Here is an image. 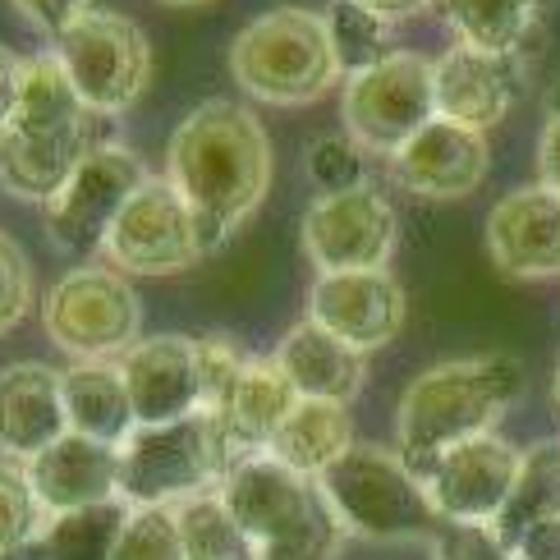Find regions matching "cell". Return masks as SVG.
<instances>
[{
  "label": "cell",
  "mask_w": 560,
  "mask_h": 560,
  "mask_svg": "<svg viewBox=\"0 0 560 560\" xmlns=\"http://www.w3.org/2000/svg\"><path fill=\"white\" fill-rule=\"evenodd\" d=\"M23 469H28V482L42 497L46 515H69V510L106 505L120 497V451L79 432H65L56 446H46Z\"/></svg>",
  "instance_id": "21"
},
{
  "label": "cell",
  "mask_w": 560,
  "mask_h": 560,
  "mask_svg": "<svg viewBox=\"0 0 560 560\" xmlns=\"http://www.w3.org/2000/svg\"><path fill=\"white\" fill-rule=\"evenodd\" d=\"M97 143V115L65 129H5L0 133V189L23 202H51Z\"/></svg>",
  "instance_id": "19"
},
{
  "label": "cell",
  "mask_w": 560,
  "mask_h": 560,
  "mask_svg": "<svg viewBox=\"0 0 560 560\" xmlns=\"http://www.w3.org/2000/svg\"><path fill=\"white\" fill-rule=\"evenodd\" d=\"M198 363H202V413H221L244 377V349L230 345L225 336H198Z\"/></svg>",
  "instance_id": "34"
},
{
  "label": "cell",
  "mask_w": 560,
  "mask_h": 560,
  "mask_svg": "<svg viewBox=\"0 0 560 560\" xmlns=\"http://www.w3.org/2000/svg\"><path fill=\"white\" fill-rule=\"evenodd\" d=\"M56 60L74 79L79 97L97 115L129 110L152 83V46L133 19L115 10H88L56 37Z\"/></svg>",
  "instance_id": "7"
},
{
  "label": "cell",
  "mask_w": 560,
  "mask_h": 560,
  "mask_svg": "<svg viewBox=\"0 0 560 560\" xmlns=\"http://www.w3.org/2000/svg\"><path fill=\"white\" fill-rule=\"evenodd\" d=\"M230 74L258 102L303 106L317 102L322 92H331V83L340 79V60L322 14L280 5L235 33V42H230Z\"/></svg>",
  "instance_id": "5"
},
{
  "label": "cell",
  "mask_w": 560,
  "mask_h": 560,
  "mask_svg": "<svg viewBox=\"0 0 560 560\" xmlns=\"http://www.w3.org/2000/svg\"><path fill=\"white\" fill-rule=\"evenodd\" d=\"M363 10H372V14H382L386 23H400V19H413V14H423L432 0H359Z\"/></svg>",
  "instance_id": "42"
},
{
  "label": "cell",
  "mask_w": 560,
  "mask_h": 560,
  "mask_svg": "<svg viewBox=\"0 0 560 560\" xmlns=\"http://www.w3.org/2000/svg\"><path fill=\"white\" fill-rule=\"evenodd\" d=\"M538 184L560 194V115H547V129L538 138Z\"/></svg>",
  "instance_id": "41"
},
{
  "label": "cell",
  "mask_w": 560,
  "mask_h": 560,
  "mask_svg": "<svg viewBox=\"0 0 560 560\" xmlns=\"http://www.w3.org/2000/svg\"><path fill=\"white\" fill-rule=\"evenodd\" d=\"M528 372L515 354H474L446 359L405 386L395 409V451L423 478L436 455L459 441L497 432V423L520 405Z\"/></svg>",
  "instance_id": "2"
},
{
  "label": "cell",
  "mask_w": 560,
  "mask_h": 560,
  "mask_svg": "<svg viewBox=\"0 0 560 560\" xmlns=\"http://www.w3.org/2000/svg\"><path fill=\"white\" fill-rule=\"evenodd\" d=\"M547 115H560V79L547 88Z\"/></svg>",
  "instance_id": "43"
},
{
  "label": "cell",
  "mask_w": 560,
  "mask_h": 560,
  "mask_svg": "<svg viewBox=\"0 0 560 560\" xmlns=\"http://www.w3.org/2000/svg\"><path fill=\"white\" fill-rule=\"evenodd\" d=\"M432 547L436 560H520L515 547L497 538V528H441Z\"/></svg>",
  "instance_id": "37"
},
{
  "label": "cell",
  "mask_w": 560,
  "mask_h": 560,
  "mask_svg": "<svg viewBox=\"0 0 560 560\" xmlns=\"http://www.w3.org/2000/svg\"><path fill=\"white\" fill-rule=\"evenodd\" d=\"M33 308V267L23 258V248L0 235V336L28 317Z\"/></svg>",
  "instance_id": "36"
},
{
  "label": "cell",
  "mask_w": 560,
  "mask_h": 560,
  "mask_svg": "<svg viewBox=\"0 0 560 560\" xmlns=\"http://www.w3.org/2000/svg\"><path fill=\"white\" fill-rule=\"evenodd\" d=\"M299 400L303 395L294 390L285 372H280L276 359H248L230 405L217 413L225 451H230V469L248 455H267V446L276 441V432L285 428V418L294 413Z\"/></svg>",
  "instance_id": "22"
},
{
  "label": "cell",
  "mask_w": 560,
  "mask_h": 560,
  "mask_svg": "<svg viewBox=\"0 0 560 560\" xmlns=\"http://www.w3.org/2000/svg\"><path fill=\"white\" fill-rule=\"evenodd\" d=\"M217 492L248 538L258 542L262 560H336L340 542L349 538L336 510L326 505L322 487L271 455L240 459Z\"/></svg>",
  "instance_id": "3"
},
{
  "label": "cell",
  "mask_w": 560,
  "mask_h": 560,
  "mask_svg": "<svg viewBox=\"0 0 560 560\" xmlns=\"http://www.w3.org/2000/svg\"><path fill=\"white\" fill-rule=\"evenodd\" d=\"M138 428L179 423L202 413L198 336H148L120 359Z\"/></svg>",
  "instance_id": "17"
},
{
  "label": "cell",
  "mask_w": 560,
  "mask_h": 560,
  "mask_svg": "<svg viewBox=\"0 0 560 560\" xmlns=\"http://www.w3.org/2000/svg\"><path fill=\"white\" fill-rule=\"evenodd\" d=\"M436 5L451 23L455 46L533 60L556 0H436Z\"/></svg>",
  "instance_id": "24"
},
{
  "label": "cell",
  "mask_w": 560,
  "mask_h": 560,
  "mask_svg": "<svg viewBox=\"0 0 560 560\" xmlns=\"http://www.w3.org/2000/svg\"><path fill=\"white\" fill-rule=\"evenodd\" d=\"M19 88H23V60L10 46H0V133L10 129L14 110H19Z\"/></svg>",
  "instance_id": "40"
},
{
  "label": "cell",
  "mask_w": 560,
  "mask_h": 560,
  "mask_svg": "<svg viewBox=\"0 0 560 560\" xmlns=\"http://www.w3.org/2000/svg\"><path fill=\"white\" fill-rule=\"evenodd\" d=\"M65 413H69V432L92 436V441H102V446L120 451L138 428L120 363L92 359V363L69 368L65 372Z\"/></svg>",
  "instance_id": "25"
},
{
  "label": "cell",
  "mask_w": 560,
  "mask_h": 560,
  "mask_svg": "<svg viewBox=\"0 0 560 560\" xmlns=\"http://www.w3.org/2000/svg\"><path fill=\"white\" fill-rule=\"evenodd\" d=\"M400 244V217L382 189L359 184L349 194L317 198L303 212V253L317 276L336 271H386Z\"/></svg>",
  "instance_id": "11"
},
{
  "label": "cell",
  "mask_w": 560,
  "mask_h": 560,
  "mask_svg": "<svg viewBox=\"0 0 560 560\" xmlns=\"http://www.w3.org/2000/svg\"><path fill=\"white\" fill-rule=\"evenodd\" d=\"M14 10L28 19L37 33L60 37L69 23H79L88 10H97V0H14Z\"/></svg>",
  "instance_id": "38"
},
{
  "label": "cell",
  "mask_w": 560,
  "mask_h": 560,
  "mask_svg": "<svg viewBox=\"0 0 560 560\" xmlns=\"http://www.w3.org/2000/svg\"><path fill=\"white\" fill-rule=\"evenodd\" d=\"M349 446H354V418H349V405L299 400L294 413L285 418V428H280L276 441L267 446V455L317 482Z\"/></svg>",
  "instance_id": "26"
},
{
  "label": "cell",
  "mask_w": 560,
  "mask_h": 560,
  "mask_svg": "<svg viewBox=\"0 0 560 560\" xmlns=\"http://www.w3.org/2000/svg\"><path fill=\"white\" fill-rule=\"evenodd\" d=\"M46 524H51V515L33 492L28 469L14 459H0V560L19 556L23 547H37Z\"/></svg>",
  "instance_id": "32"
},
{
  "label": "cell",
  "mask_w": 560,
  "mask_h": 560,
  "mask_svg": "<svg viewBox=\"0 0 560 560\" xmlns=\"http://www.w3.org/2000/svg\"><path fill=\"white\" fill-rule=\"evenodd\" d=\"M42 326L65 354H74L79 363H92V359L129 354L138 345L143 308H138V294L120 271L74 267L46 290Z\"/></svg>",
  "instance_id": "8"
},
{
  "label": "cell",
  "mask_w": 560,
  "mask_h": 560,
  "mask_svg": "<svg viewBox=\"0 0 560 560\" xmlns=\"http://www.w3.org/2000/svg\"><path fill=\"white\" fill-rule=\"evenodd\" d=\"M161 5H179V10H189V5H207V0H161Z\"/></svg>",
  "instance_id": "45"
},
{
  "label": "cell",
  "mask_w": 560,
  "mask_h": 560,
  "mask_svg": "<svg viewBox=\"0 0 560 560\" xmlns=\"http://www.w3.org/2000/svg\"><path fill=\"white\" fill-rule=\"evenodd\" d=\"M152 175L143 166V156L120 148V143H102L83 156V166L69 175V184L42 202V221L46 235L60 253H97L106 248L115 221L129 207V198L143 189Z\"/></svg>",
  "instance_id": "10"
},
{
  "label": "cell",
  "mask_w": 560,
  "mask_h": 560,
  "mask_svg": "<svg viewBox=\"0 0 560 560\" xmlns=\"http://www.w3.org/2000/svg\"><path fill=\"white\" fill-rule=\"evenodd\" d=\"M510 547H515L520 560H560V520H542L524 528Z\"/></svg>",
  "instance_id": "39"
},
{
  "label": "cell",
  "mask_w": 560,
  "mask_h": 560,
  "mask_svg": "<svg viewBox=\"0 0 560 560\" xmlns=\"http://www.w3.org/2000/svg\"><path fill=\"white\" fill-rule=\"evenodd\" d=\"M88 115H97V110L83 106L79 88H74V79L65 74V65L56 60V51L23 60L19 110L10 120L14 129H65V125L88 120Z\"/></svg>",
  "instance_id": "29"
},
{
  "label": "cell",
  "mask_w": 560,
  "mask_h": 560,
  "mask_svg": "<svg viewBox=\"0 0 560 560\" xmlns=\"http://www.w3.org/2000/svg\"><path fill=\"white\" fill-rule=\"evenodd\" d=\"M542 520H560V436L524 446L515 492H510L501 520L492 528H497V538L515 542L524 528Z\"/></svg>",
  "instance_id": "27"
},
{
  "label": "cell",
  "mask_w": 560,
  "mask_h": 560,
  "mask_svg": "<svg viewBox=\"0 0 560 560\" xmlns=\"http://www.w3.org/2000/svg\"><path fill=\"white\" fill-rule=\"evenodd\" d=\"M520 446H510L501 432L459 441L446 455H436L423 474V487L446 528H492L515 492L520 478Z\"/></svg>",
  "instance_id": "13"
},
{
  "label": "cell",
  "mask_w": 560,
  "mask_h": 560,
  "mask_svg": "<svg viewBox=\"0 0 560 560\" xmlns=\"http://www.w3.org/2000/svg\"><path fill=\"white\" fill-rule=\"evenodd\" d=\"M166 179L194 207L202 253H217L271 189V143L244 102H202L166 148Z\"/></svg>",
  "instance_id": "1"
},
{
  "label": "cell",
  "mask_w": 560,
  "mask_h": 560,
  "mask_svg": "<svg viewBox=\"0 0 560 560\" xmlns=\"http://www.w3.org/2000/svg\"><path fill=\"white\" fill-rule=\"evenodd\" d=\"M175 520H179L184 560H262L258 542H253L244 533V524L230 515L221 492H207V497L175 505Z\"/></svg>",
  "instance_id": "30"
},
{
  "label": "cell",
  "mask_w": 560,
  "mask_h": 560,
  "mask_svg": "<svg viewBox=\"0 0 560 560\" xmlns=\"http://www.w3.org/2000/svg\"><path fill=\"white\" fill-rule=\"evenodd\" d=\"M129 515L133 505L125 497H115L106 505L69 510V515H51V524L37 538V551L42 560H110Z\"/></svg>",
  "instance_id": "28"
},
{
  "label": "cell",
  "mask_w": 560,
  "mask_h": 560,
  "mask_svg": "<svg viewBox=\"0 0 560 560\" xmlns=\"http://www.w3.org/2000/svg\"><path fill=\"white\" fill-rule=\"evenodd\" d=\"M551 400H556V409H560V363H556V377H551Z\"/></svg>",
  "instance_id": "44"
},
{
  "label": "cell",
  "mask_w": 560,
  "mask_h": 560,
  "mask_svg": "<svg viewBox=\"0 0 560 560\" xmlns=\"http://www.w3.org/2000/svg\"><path fill=\"white\" fill-rule=\"evenodd\" d=\"M340 115L359 148L395 156L409 138H418L436 120L432 60L418 51H390L382 65L345 79Z\"/></svg>",
  "instance_id": "9"
},
{
  "label": "cell",
  "mask_w": 560,
  "mask_h": 560,
  "mask_svg": "<svg viewBox=\"0 0 560 560\" xmlns=\"http://www.w3.org/2000/svg\"><path fill=\"white\" fill-rule=\"evenodd\" d=\"M405 313H409V299L400 280L390 276V267L317 276L308 290V322L326 326V331L340 336L359 354H372V349H382L400 336Z\"/></svg>",
  "instance_id": "14"
},
{
  "label": "cell",
  "mask_w": 560,
  "mask_h": 560,
  "mask_svg": "<svg viewBox=\"0 0 560 560\" xmlns=\"http://www.w3.org/2000/svg\"><path fill=\"white\" fill-rule=\"evenodd\" d=\"M110 560H184L175 505H133Z\"/></svg>",
  "instance_id": "33"
},
{
  "label": "cell",
  "mask_w": 560,
  "mask_h": 560,
  "mask_svg": "<svg viewBox=\"0 0 560 560\" xmlns=\"http://www.w3.org/2000/svg\"><path fill=\"white\" fill-rule=\"evenodd\" d=\"M65 432V372L46 363H14L0 372V455L28 464Z\"/></svg>",
  "instance_id": "20"
},
{
  "label": "cell",
  "mask_w": 560,
  "mask_h": 560,
  "mask_svg": "<svg viewBox=\"0 0 560 560\" xmlns=\"http://www.w3.org/2000/svg\"><path fill=\"white\" fill-rule=\"evenodd\" d=\"M322 19H326V33H331V46H336V60H340L345 79L363 74V69H372V65H382L395 51V46H390L395 23H386L382 14L363 10L359 0H331Z\"/></svg>",
  "instance_id": "31"
},
{
  "label": "cell",
  "mask_w": 560,
  "mask_h": 560,
  "mask_svg": "<svg viewBox=\"0 0 560 560\" xmlns=\"http://www.w3.org/2000/svg\"><path fill=\"white\" fill-rule=\"evenodd\" d=\"M308 179L317 184L322 198L349 194L363 184V156L354 138H317L308 148Z\"/></svg>",
  "instance_id": "35"
},
{
  "label": "cell",
  "mask_w": 560,
  "mask_h": 560,
  "mask_svg": "<svg viewBox=\"0 0 560 560\" xmlns=\"http://www.w3.org/2000/svg\"><path fill=\"white\" fill-rule=\"evenodd\" d=\"M225 474L230 451L212 413L133 428V436L120 446V497L129 505H184L217 492Z\"/></svg>",
  "instance_id": "6"
},
{
  "label": "cell",
  "mask_w": 560,
  "mask_h": 560,
  "mask_svg": "<svg viewBox=\"0 0 560 560\" xmlns=\"http://www.w3.org/2000/svg\"><path fill=\"white\" fill-rule=\"evenodd\" d=\"M271 359L294 382V390L303 395V400L349 405L363 390V377H368V354L349 349L340 336H331L326 326H317L308 317H303L299 326H290Z\"/></svg>",
  "instance_id": "23"
},
{
  "label": "cell",
  "mask_w": 560,
  "mask_h": 560,
  "mask_svg": "<svg viewBox=\"0 0 560 560\" xmlns=\"http://www.w3.org/2000/svg\"><path fill=\"white\" fill-rule=\"evenodd\" d=\"M487 253L510 280H556L560 276V194L547 184L510 189L487 212Z\"/></svg>",
  "instance_id": "18"
},
{
  "label": "cell",
  "mask_w": 560,
  "mask_h": 560,
  "mask_svg": "<svg viewBox=\"0 0 560 560\" xmlns=\"http://www.w3.org/2000/svg\"><path fill=\"white\" fill-rule=\"evenodd\" d=\"M326 505L336 510L349 538L368 542H423L436 538L441 515L400 451L354 441L331 469L317 478Z\"/></svg>",
  "instance_id": "4"
},
{
  "label": "cell",
  "mask_w": 560,
  "mask_h": 560,
  "mask_svg": "<svg viewBox=\"0 0 560 560\" xmlns=\"http://www.w3.org/2000/svg\"><path fill=\"white\" fill-rule=\"evenodd\" d=\"M106 262L129 276H175L189 271L202 253L194 207L175 194L171 179H148L129 198L106 240Z\"/></svg>",
  "instance_id": "12"
},
{
  "label": "cell",
  "mask_w": 560,
  "mask_h": 560,
  "mask_svg": "<svg viewBox=\"0 0 560 560\" xmlns=\"http://www.w3.org/2000/svg\"><path fill=\"white\" fill-rule=\"evenodd\" d=\"M487 171H492L487 133L451 125V120H441V115L390 156L395 184L428 202H459V198L478 194Z\"/></svg>",
  "instance_id": "16"
},
{
  "label": "cell",
  "mask_w": 560,
  "mask_h": 560,
  "mask_svg": "<svg viewBox=\"0 0 560 560\" xmlns=\"http://www.w3.org/2000/svg\"><path fill=\"white\" fill-rule=\"evenodd\" d=\"M528 65L520 56H487L469 46H451L432 60L436 79V115L464 129H497L510 106L528 92Z\"/></svg>",
  "instance_id": "15"
}]
</instances>
